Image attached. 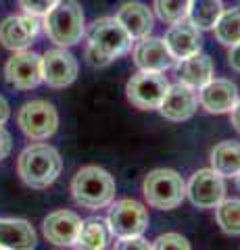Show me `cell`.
Wrapping results in <instances>:
<instances>
[{"label": "cell", "mask_w": 240, "mask_h": 250, "mask_svg": "<svg viewBox=\"0 0 240 250\" xmlns=\"http://www.w3.org/2000/svg\"><path fill=\"white\" fill-rule=\"evenodd\" d=\"M113 250H153V248L149 240H144L142 236H134V238H119L115 242Z\"/></svg>", "instance_id": "obj_29"}, {"label": "cell", "mask_w": 240, "mask_h": 250, "mask_svg": "<svg viewBox=\"0 0 240 250\" xmlns=\"http://www.w3.org/2000/svg\"><path fill=\"white\" fill-rule=\"evenodd\" d=\"M228 65L234 69V71L240 73V44L232 46L230 48V54H228Z\"/></svg>", "instance_id": "obj_31"}, {"label": "cell", "mask_w": 240, "mask_h": 250, "mask_svg": "<svg viewBox=\"0 0 240 250\" xmlns=\"http://www.w3.org/2000/svg\"><path fill=\"white\" fill-rule=\"evenodd\" d=\"M115 190H117V186H115L113 175L96 165L82 167L71 182L73 200L90 210L109 207L115 200Z\"/></svg>", "instance_id": "obj_3"}, {"label": "cell", "mask_w": 240, "mask_h": 250, "mask_svg": "<svg viewBox=\"0 0 240 250\" xmlns=\"http://www.w3.org/2000/svg\"><path fill=\"white\" fill-rule=\"evenodd\" d=\"M115 19L123 25V29L130 34L131 40H140V38L149 36L154 27V17L151 9L142 2H136V0L123 2L117 15H115Z\"/></svg>", "instance_id": "obj_19"}, {"label": "cell", "mask_w": 240, "mask_h": 250, "mask_svg": "<svg viewBox=\"0 0 240 250\" xmlns=\"http://www.w3.org/2000/svg\"><path fill=\"white\" fill-rule=\"evenodd\" d=\"M177 71V80L182 83L190 85L192 90H200L203 85H207L209 82L213 80V61L209 54L205 52H195L186 59H180L175 65Z\"/></svg>", "instance_id": "obj_17"}, {"label": "cell", "mask_w": 240, "mask_h": 250, "mask_svg": "<svg viewBox=\"0 0 240 250\" xmlns=\"http://www.w3.org/2000/svg\"><path fill=\"white\" fill-rule=\"evenodd\" d=\"M169 88V82L165 75L153 73V71H140L131 75V80L126 85V96L131 104L140 111H154L163 103Z\"/></svg>", "instance_id": "obj_8"}, {"label": "cell", "mask_w": 240, "mask_h": 250, "mask_svg": "<svg viewBox=\"0 0 240 250\" xmlns=\"http://www.w3.org/2000/svg\"><path fill=\"white\" fill-rule=\"evenodd\" d=\"M63 169V161L57 148L48 144H32L19 154L17 171L19 177L34 190H44L57 182Z\"/></svg>", "instance_id": "obj_2"}, {"label": "cell", "mask_w": 240, "mask_h": 250, "mask_svg": "<svg viewBox=\"0 0 240 250\" xmlns=\"http://www.w3.org/2000/svg\"><path fill=\"white\" fill-rule=\"evenodd\" d=\"M80 71L75 57L65 48H52L42 54V82L50 88H67L71 85Z\"/></svg>", "instance_id": "obj_11"}, {"label": "cell", "mask_w": 240, "mask_h": 250, "mask_svg": "<svg viewBox=\"0 0 240 250\" xmlns=\"http://www.w3.org/2000/svg\"><path fill=\"white\" fill-rule=\"evenodd\" d=\"M238 100V85L230 80H211L198 92V103L211 115L230 113Z\"/></svg>", "instance_id": "obj_16"}, {"label": "cell", "mask_w": 240, "mask_h": 250, "mask_svg": "<svg viewBox=\"0 0 240 250\" xmlns=\"http://www.w3.org/2000/svg\"><path fill=\"white\" fill-rule=\"evenodd\" d=\"M17 123L21 131L34 142H42L57 134L59 129V113L46 100H32L21 106L17 115Z\"/></svg>", "instance_id": "obj_6"}, {"label": "cell", "mask_w": 240, "mask_h": 250, "mask_svg": "<svg viewBox=\"0 0 240 250\" xmlns=\"http://www.w3.org/2000/svg\"><path fill=\"white\" fill-rule=\"evenodd\" d=\"M57 2L59 0H19L21 9L29 15H36V17H44Z\"/></svg>", "instance_id": "obj_28"}, {"label": "cell", "mask_w": 240, "mask_h": 250, "mask_svg": "<svg viewBox=\"0 0 240 250\" xmlns=\"http://www.w3.org/2000/svg\"><path fill=\"white\" fill-rule=\"evenodd\" d=\"M38 236L25 219H0V250H34Z\"/></svg>", "instance_id": "obj_20"}, {"label": "cell", "mask_w": 240, "mask_h": 250, "mask_svg": "<svg viewBox=\"0 0 240 250\" xmlns=\"http://www.w3.org/2000/svg\"><path fill=\"white\" fill-rule=\"evenodd\" d=\"M86 59L92 67H107L131 48V38L115 17H103L90 23L86 31Z\"/></svg>", "instance_id": "obj_1"}, {"label": "cell", "mask_w": 240, "mask_h": 250, "mask_svg": "<svg viewBox=\"0 0 240 250\" xmlns=\"http://www.w3.org/2000/svg\"><path fill=\"white\" fill-rule=\"evenodd\" d=\"M13 150V138L2 125H0V161H4Z\"/></svg>", "instance_id": "obj_30"}, {"label": "cell", "mask_w": 240, "mask_h": 250, "mask_svg": "<svg viewBox=\"0 0 240 250\" xmlns=\"http://www.w3.org/2000/svg\"><path fill=\"white\" fill-rule=\"evenodd\" d=\"M44 31L52 42L61 48L73 46L86 34L84 11L77 0H59L52 9L44 15Z\"/></svg>", "instance_id": "obj_4"}, {"label": "cell", "mask_w": 240, "mask_h": 250, "mask_svg": "<svg viewBox=\"0 0 240 250\" xmlns=\"http://www.w3.org/2000/svg\"><path fill=\"white\" fill-rule=\"evenodd\" d=\"M9 115H11V106H9V103H6L4 96H0V125L6 123Z\"/></svg>", "instance_id": "obj_33"}, {"label": "cell", "mask_w": 240, "mask_h": 250, "mask_svg": "<svg viewBox=\"0 0 240 250\" xmlns=\"http://www.w3.org/2000/svg\"><path fill=\"white\" fill-rule=\"evenodd\" d=\"M153 250H192L190 248V242L186 240L182 233H175V231H169L159 236L157 240L151 244Z\"/></svg>", "instance_id": "obj_27"}, {"label": "cell", "mask_w": 240, "mask_h": 250, "mask_svg": "<svg viewBox=\"0 0 240 250\" xmlns=\"http://www.w3.org/2000/svg\"><path fill=\"white\" fill-rule=\"evenodd\" d=\"M230 121H232V125H234V129L240 134V98L236 100V104L232 106V111H230Z\"/></svg>", "instance_id": "obj_32"}, {"label": "cell", "mask_w": 240, "mask_h": 250, "mask_svg": "<svg viewBox=\"0 0 240 250\" xmlns=\"http://www.w3.org/2000/svg\"><path fill=\"white\" fill-rule=\"evenodd\" d=\"M107 225H109V231L117 238L142 236L149 228V210L144 208L142 202L134 198L117 200L109 208Z\"/></svg>", "instance_id": "obj_7"}, {"label": "cell", "mask_w": 240, "mask_h": 250, "mask_svg": "<svg viewBox=\"0 0 240 250\" xmlns=\"http://www.w3.org/2000/svg\"><path fill=\"white\" fill-rule=\"evenodd\" d=\"M80 228H82V217L73 213V210H55L42 223L44 238L59 248L75 246Z\"/></svg>", "instance_id": "obj_14"}, {"label": "cell", "mask_w": 240, "mask_h": 250, "mask_svg": "<svg viewBox=\"0 0 240 250\" xmlns=\"http://www.w3.org/2000/svg\"><path fill=\"white\" fill-rule=\"evenodd\" d=\"M196 108H198L196 90H192L190 85L177 82L167 88L163 103L159 106V113L169 121H186L196 113Z\"/></svg>", "instance_id": "obj_15"}, {"label": "cell", "mask_w": 240, "mask_h": 250, "mask_svg": "<svg viewBox=\"0 0 240 250\" xmlns=\"http://www.w3.org/2000/svg\"><path fill=\"white\" fill-rule=\"evenodd\" d=\"M236 188H238V190H240V173L236 175Z\"/></svg>", "instance_id": "obj_34"}, {"label": "cell", "mask_w": 240, "mask_h": 250, "mask_svg": "<svg viewBox=\"0 0 240 250\" xmlns=\"http://www.w3.org/2000/svg\"><path fill=\"white\" fill-rule=\"evenodd\" d=\"M211 169L221 177H236L240 173V142L226 140L211 150Z\"/></svg>", "instance_id": "obj_22"}, {"label": "cell", "mask_w": 240, "mask_h": 250, "mask_svg": "<svg viewBox=\"0 0 240 250\" xmlns=\"http://www.w3.org/2000/svg\"><path fill=\"white\" fill-rule=\"evenodd\" d=\"M190 0H154V13L161 21L175 25L188 19Z\"/></svg>", "instance_id": "obj_26"}, {"label": "cell", "mask_w": 240, "mask_h": 250, "mask_svg": "<svg viewBox=\"0 0 240 250\" xmlns=\"http://www.w3.org/2000/svg\"><path fill=\"white\" fill-rule=\"evenodd\" d=\"M215 219L223 233L240 236V198H223L215 207Z\"/></svg>", "instance_id": "obj_24"}, {"label": "cell", "mask_w": 240, "mask_h": 250, "mask_svg": "<svg viewBox=\"0 0 240 250\" xmlns=\"http://www.w3.org/2000/svg\"><path fill=\"white\" fill-rule=\"evenodd\" d=\"M213 29L219 44L228 48L240 44V11H223Z\"/></svg>", "instance_id": "obj_25"}, {"label": "cell", "mask_w": 240, "mask_h": 250, "mask_svg": "<svg viewBox=\"0 0 240 250\" xmlns=\"http://www.w3.org/2000/svg\"><path fill=\"white\" fill-rule=\"evenodd\" d=\"M40 17L36 15H13L0 23V44L13 52L27 50V46L34 42V38L40 31Z\"/></svg>", "instance_id": "obj_12"}, {"label": "cell", "mask_w": 240, "mask_h": 250, "mask_svg": "<svg viewBox=\"0 0 240 250\" xmlns=\"http://www.w3.org/2000/svg\"><path fill=\"white\" fill-rule=\"evenodd\" d=\"M109 244V225L100 217H90L82 221L75 240L77 250H105Z\"/></svg>", "instance_id": "obj_21"}, {"label": "cell", "mask_w": 240, "mask_h": 250, "mask_svg": "<svg viewBox=\"0 0 240 250\" xmlns=\"http://www.w3.org/2000/svg\"><path fill=\"white\" fill-rule=\"evenodd\" d=\"M163 40H165L167 48L174 54L175 61L190 57V54H195V52H198L200 48H203V36H200V29L195 27L192 23H186V21L175 23V25L169 27Z\"/></svg>", "instance_id": "obj_18"}, {"label": "cell", "mask_w": 240, "mask_h": 250, "mask_svg": "<svg viewBox=\"0 0 240 250\" xmlns=\"http://www.w3.org/2000/svg\"><path fill=\"white\" fill-rule=\"evenodd\" d=\"M223 13L221 0H190L188 19L198 29H213Z\"/></svg>", "instance_id": "obj_23"}, {"label": "cell", "mask_w": 240, "mask_h": 250, "mask_svg": "<svg viewBox=\"0 0 240 250\" xmlns=\"http://www.w3.org/2000/svg\"><path fill=\"white\" fill-rule=\"evenodd\" d=\"M4 77L17 90L38 88L42 83V57L29 50L15 52L4 65Z\"/></svg>", "instance_id": "obj_10"}, {"label": "cell", "mask_w": 240, "mask_h": 250, "mask_svg": "<svg viewBox=\"0 0 240 250\" xmlns=\"http://www.w3.org/2000/svg\"><path fill=\"white\" fill-rule=\"evenodd\" d=\"M134 62L140 71H153V73H163L167 69L175 65L174 54L169 52L163 38H153L144 36L134 46Z\"/></svg>", "instance_id": "obj_13"}, {"label": "cell", "mask_w": 240, "mask_h": 250, "mask_svg": "<svg viewBox=\"0 0 240 250\" xmlns=\"http://www.w3.org/2000/svg\"><path fill=\"white\" fill-rule=\"evenodd\" d=\"M186 196L196 208H215L226 198V182L213 169H198L186 184Z\"/></svg>", "instance_id": "obj_9"}, {"label": "cell", "mask_w": 240, "mask_h": 250, "mask_svg": "<svg viewBox=\"0 0 240 250\" xmlns=\"http://www.w3.org/2000/svg\"><path fill=\"white\" fill-rule=\"evenodd\" d=\"M142 194L153 208L172 210L186 198V182L174 169H154L144 177Z\"/></svg>", "instance_id": "obj_5"}]
</instances>
